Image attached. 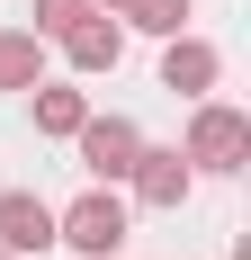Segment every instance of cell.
Instances as JSON below:
<instances>
[{
  "label": "cell",
  "mask_w": 251,
  "mask_h": 260,
  "mask_svg": "<svg viewBox=\"0 0 251 260\" xmlns=\"http://www.w3.org/2000/svg\"><path fill=\"white\" fill-rule=\"evenodd\" d=\"M179 161L198 171V180H233L251 161V117L225 99H189V135H179Z\"/></svg>",
  "instance_id": "1"
},
{
  "label": "cell",
  "mask_w": 251,
  "mask_h": 260,
  "mask_svg": "<svg viewBox=\"0 0 251 260\" xmlns=\"http://www.w3.org/2000/svg\"><path fill=\"white\" fill-rule=\"evenodd\" d=\"M125 234H135V207H125L117 188H81L72 207H54V242L81 251V260H117Z\"/></svg>",
  "instance_id": "2"
},
{
  "label": "cell",
  "mask_w": 251,
  "mask_h": 260,
  "mask_svg": "<svg viewBox=\"0 0 251 260\" xmlns=\"http://www.w3.org/2000/svg\"><path fill=\"white\" fill-rule=\"evenodd\" d=\"M72 153H81V171H90L99 188H117L125 171H135V153H144V126H135V117H81Z\"/></svg>",
  "instance_id": "3"
},
{
  "label": "cell",
  "mask_w": 251,
  "mask_h": 260,
  "mask_svg": "<svg viewBox=\"0 0 251 260\" xmlns=\"http://www.w3.org/2000/svg\"><path fill=\"white\" fill-rule=\"evenodd\" d=\"M125 188H135V207L179 215V207H189V188H198V171L179 161V144H144V153H135V171H125Z\"/></svg>",
  "instance_id": "4"
},
{
  "label": "cell",
  "mask_w": 251,
  "mask_h": 260,
  "mask_svg": "<svg viewBox=\"0 0 251 260\" xmlns=\"http://www.w3.org/2000/svg\"><path fill=\"white\" fill-rule=\"evenodd\" d=\"M54 54H63L81 81H99V72H117V63H125V27L108 18V9H90V18H72L63 36H54Z\"/></svg>",
  "instance_id": "5"
},
{
  "label": "cell",
  "mask_w": 251,
  "mask_h": 260,
  "mask_svg": "<svg viewBox=\"0 0 251 260\" xmlns=\"http://www.w3.org/2000/svg\"><path fill=\"white\" fill-rule=\"evenodd\" d=\"M215 81H225V54L206 36H162V90L171 99H215Z\"/></svg>",
  "instance_id": "6"
},
{
  "label": "cell",
  "mask_w": 251,
  "mask_h": 260,
  "mask_svg": "<svg viewBox=\"0 0 251 260\" xmlns=\"http://www.w3.org/2000/svg\"><path fill=\"white\" fill-rule=\"evenodd\" d=\"M0 251H9V260L54 251V207L36 198V188H0Z\"/></svg>",
  "instance_id": "7"
},
{
  "label": "cell",
  "mask_w": 251,
  "mask_h": 260,
  "mask_svg": "<svg viewBox=\"0 0 251 260\" xmlns=\"http://www.w3.org/2000/svg\"><path fill=\"white\" fill-rule=\"evenodd\" d=\"M27 108H36V135H54V144H72L81 117H90V99H81L72 81H36V90H27Z\"/></svg>",
  "instance_id": "8"
},
{
  "label": "cell",
  "mask_w": 251,
  "mask_h": 260,
  "mask_svg": "<svg viewBox=\"0 0 251 260\" xmlns=\"http://www.w3.org/2000/svg\"><path fill=\"white\" fill-rule=\"evenodd\" d=\"M45 36H36V27H0V90H36V81H45Z\"/></svg>",
  "instance_id": "9"
},
{
  "label": "cell",
  "mask_w": 251,
  "mask_h": 260,
  "mask_svg": "<svg viewBox=\"0 0 251 260\" xmlns=\"http://www.w3.org/2000/svg\"><path fill=\"white\" fill-rule=\"evenodd\" d=\"M108 18L125 36H189V0H117Z\"/></svg>",
  "instance_id": "10"
},
{
  "label": "cell",
  "mask_w": 251,
  "mask_h": 260,
  "mask_svg": "<svg viewBox=\"0 0 251 260\" xmlns=\"http://www.w3.org/2000/svg\"><path fill=\"white\" fill-rule=\"evenodd\" d=\"M72 18H90V0H36V18H27V27H36V36L54 45V36H63Z\"/></svg>",
  "instance_id": "11"
},
{
  "label": "cell",
  "mask_w": 251,
  "mask_h": 260,
  "mask_svg": "<svg viewBox=\"0 0 251 260\" xmlns=\"http://www.w3.org/2000/svg\"><path fill=\"white\" fill-rule=\"evenodd\" d=\"M90 9H117V0H90Z\"/></svg>",
  "instance_id": "12"
},
{
  "label": "cell",
  "mask_w": 251,
  "mask_h": 260,
  "mask_svg": "<svg viewBox=\"0 0 251 260\" xmlns=\"http://www.w3.org/2000/svg\"><path fill=\"white\" fill-rule=\"evenodd\" d=\"M0 260H9V251H0Z\"/></svg>",
  "instance_id": "13"
}]
</instances>
